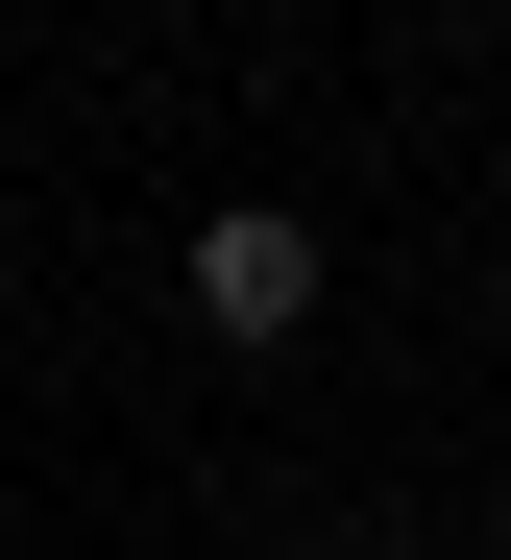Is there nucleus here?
Listing matches in <instances>:
<instances>
[{
  "instance_id": "f257e3e1",
  "label": "nucleus",
  "mask_w": 511,
  "mask_h": 560,
  "mask_svg": "<svg viewBox=\"0 0 511 560\" xmlns=\"http://www.w3.org/2000/svg\"><path fill=\"white\" fill-rule=\"evenodd\" d=\"M195 341H317V220H292V196H220V220H195Z\"/></svg>"
}]
</instances>
